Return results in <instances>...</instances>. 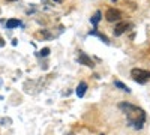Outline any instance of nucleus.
Listing matches in <instances>:
<instances>
[{
  "instance_id": "11",
  "label": "nucleus",
  "mask_w": 150,
  "mask_h": 135,
  "mask_svg": "<svg viewBox=\"0 0 150 135\" xmlns=\"http://www.w3.org/2000/svg\"><path fill=\"white\" fill-rule=\"evenodd\" d=\"M48 53H50V50H48V48H44V50L41 51V56H48Z\"/></svg>"
},
{
  "instance_id": "12",
  "label": "nucleus",
  "mask_w": 150,
  "mask_h": 135,
  "mask_svg": "<svg viewBox=\"0 0 150 135\" xmlns=\"http://www.w3.org/2000/svg\"><path fill=\"white\" fill-rule=\"evenodd\" d=\"M3 45H5V41H3L2 38H0V47H3Z\"/></svg>"
},
{
  "instance_id": "1",
  "label": "nucleus",
  "mask_w": 150,
  "mask_h": 135,
  "mask_svg": "<svg viewBox=\"0 0 150 135\" xmlns=\"http://www.w3.org/2000/svg\"><path fill=\"white\" fill-rule=\"evenodd\" d=\"M119 108L122 110V111H125V114H126V117L129 120V123L134 128H137V129H141L143 128L144 122H146V113H144V110L135 107L132 104H120Z\"/></svg>"
},
{
  "instance_id": "3",
  "label": "nucleus",
  "mask_w": 150,
  "mask_h": 135,
  "mask_svg": "<svg viewBox=\"0 0 150 135\" xmlns=\"http://www.w3.org/2000/svg\"><path fill=\"white\" fill-rule=\"evenodd\" d=\"M105 18H107V21H110V23L119 21V20L122 18V12H120L119 9H108L107 14H105Z\"/></svg>"
},
{
  "instance_id": "10",
  "label": "nucleus",
  "mask_w": 150,
  "mask_h": 135,
  "mask_svg": "<svg viewBox=\"0 0 150 135\" xmlns=\"http://www.w3.org/2000/svg\"><path fill=\"white\" fill-rule=\"evenodd\" d=\"M90 35H96V36H99L105 44H108V39H107V36H104V35H99V33H96V32H90Z\"/></svg>"
},
{
  "instance_id": "5",
  "label": "nucleus",
  "mask_w": 150,
  "mask_h": 135,
  "mask_svg": "<svg viewBox=\"0 0 150 135\" xmlns=\"http://www.w3.org/2000/svg\"><path fill=\"white\" fill-rule=\"evenodd\" d=\"M129 26H131V24H128V23H119L116 26V29H114V36H120L122 33H125L128 30Z\"/></svg>"
},
{
  "instance_id": "13",
  "label": "nucleus",
  "mask_w": 150,
  "mask_h": 135,
  "mask_svg": "<svg viewBox=\"0 0 150 135\" xmlns=\"http://www.w3.org/2000/svg\"><path fill=\"white\" fill-rule=\"evenodd\" d=\"M54 2H60V0H54Z\"/></svg>"
},
{
  "instance_id": "2",
  "label": "nucleus",
  "mask_w": 150,
  "mask_h": 135,
  "mask_svg": "<svg viewBox=\"0 0 150 135\" xmlns=\"http://www.w3.org/2000/svg\"><path fill=\"white\" fill-rule=\"evenodd\" d=\"M131 77L134 78V81H137L138 84H146L147 81H150V71L135 68V69L131 71Z\"/></svg>"
},
{
  "instance_id": "4",
  "label": "nucleus",
  "mask_w": 150,
  "mask_h": 135,
  "mask_svg": "<svg viewBox=\"0 0 150 135\" xmlns=\"http://www.w3.org/2000/svg\"><path fill=\"white\" fill-rule=\"evenodd\" d=\"M78 62L81 65H84V66H89V68H93L95 66L93 65V60L87 56L86 53H83V51H78Z\"/></svg>"
},
{
  "instance_id": "8",
  "label": "nucleus",
  "mask_w": 150,
  "mask_h": 135,
  "mask_svg": "<svg viewBox=\"0 0 150 135\" xmlns=\"http://www.w3.org/2000/svg\"><path fill=\"white\" fill-rule=\"evenodd\" d=\"M101 12H99V11H96L95 12V15L90 18V21H92V24H93V26H98V23H99V20H101Z\"/></svg>"
},
{
  "instance_id": "9",
  "label": "nucleus",
  "mask_w": 150,
  "mask_h": 135,
  "mask_svg": "<svg viewBox=\"0 0 150 135\" xmlns=\"http://www.w3.org/2000/svg\"><path fill=\"white\" fill-rule=\"evenodd\" d=\"M114 86H116V87H119L120 90H123V92H126V93H129L131 90H129V87H128V86H125L123 83H120V81H116L114 83Z\"/></svg>"
},
{
  "instance_id": "6",
  "label": "nucleus",
  "mask_w": 150,
  "mask_h": 135,
  "mask_svg": "<svg viewBox=\"0 0 150 135\" xmlns=\"http://www.w3.org/2000/svg\"><path fill=\"white\" fill-rule=\"evenodd\" d=\"M86 90H87V84L86 83H80L78 87H77V96L78 98H83L84 93H86Z\"/></svg>"
},
{
  "instance_id": "7",
  "label": "nucleus",
  "mask_w": 150,
  "mask_h": 135,
  "mask_svg": "<svg viewBox=\"0 0 150 135\" xmlns=\"http://www.w3.org/2000/svg\"><path fill=\"white\" fill-rule=\"evenodd\" d=\"M21 26V21L20 20H9L6 23V27L8 29H14V27H20Z\"/></svg>"
}]
</instances>
